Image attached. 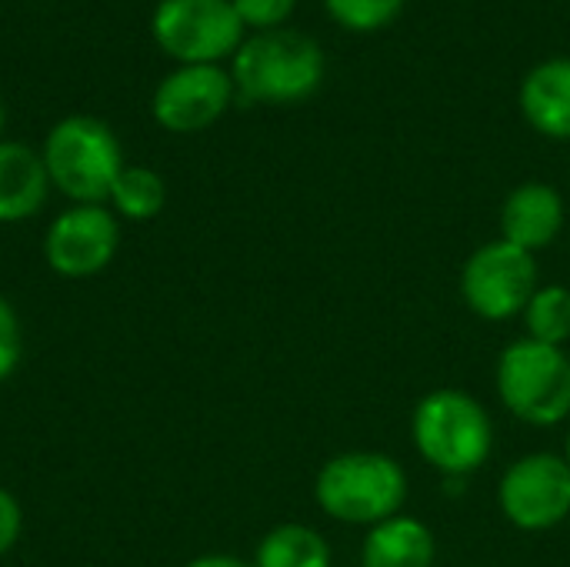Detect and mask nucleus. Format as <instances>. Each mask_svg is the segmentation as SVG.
<instances>
[{
  "mask_svg": "<svg viewBox=\"0 0 570 567\" xmlns=\"http://www.w3.org/2000/svg\"><path fill=\"white\" fill-rule=\"evenodd\" d=\"M568 224V204L554 184H518L501 204V237L528 254L548 251Z\"/></svg>",
  "mask_w": 570,
  "mask_h": 567,
  "instance_id": "nucleus-11",
  "label": "nucleus"
},
{
  "mask_svg": "<svg viewBox=\"0 0 570 567\" xmlns=\"http://www.w3.org/2000/svg\"><path fill=\"white\" fill-rule=\"evenodd\" d=\"M20 531H23V511H20L17 498L0 488V558L17 545Z\"/></svg>",
  "mask_w": 570,
  "mask_h": 567,
  "instance_id": "nucleus-21",
  "label": "nucleus"
},
{
  "mask_svg": "<svg viewBox=\"0 0 570 567\" xmlns=\"http://www.w3.org/2000/svg\"><path fill=\"white\" fill-rule=\"evenodd\" d=\"M50 194L40 150L20 140H0V224L33 217Z\"/></svg>",
  "mask_w": 570,
  "mask_h": 567,
  "instance_id": "nucleus-14",
  "label": "nucleus"
},
{
  "mask_svg": "<svg viewBox=\"0 0 570 567\" xmlns=\"http://www.w3.org/2000/svg\"><path fill=\"white\" fill-rule=\"evenodd\" d=\"M244 23L230 0H157L154 43L177 63H220L244 43Z\"/></svg>",
  "mask_w": 570,
  "mask_h": 567,
  "instance_id": "nucleus-8",
  "label": "nucleus"
},
{
  "mask_svg": "<svg viewBox=\"0 0 570 567\" xmlns=\"http://www.w3.org/2000/svg\"><path fill=\"white\" fill-rule=\"evenodd\" d=\"M494 394L501 408L528 428L570 424V354L534 338H514L494 361Z\"/></svg>",
  "mask_w": 570,
  "mask_h": 567,
  "instance_id": "nucleus-3",
  "label": "nucleus"
},
{
  "mask_svg": "<svg viewBox=\"0 0 570 567\" xmlns=\"http://www.w3.org/2000/svg\"><path fill=\"white\" fill-rule=\"evenodd\" d=\"M524 338H534L551 348L570 344V287L568 284H541L528 301L524 314Z\"/></svg>",
  "mask_w": 570,
  "mask_h": 567,
  "instance_id": "nucleus-17",
  "label": "nucleus"
},
{
  "mask_svg": "<svg viewBox=\"0 0 570 567\" xmlns=\"http://www.w3.org/2000/svg\"><path fill=\"white\" fill-rule=\"evenodd\" d=\"M498 511L521 535H548L570 518V468L558 451H528L498 478Z\"/></svg>",
  "mask_w": 570,
  "mask_h": 567,
  "instance_id": "nucleus-7",
  "label": "nucleus"
},
{
  "mask_svg": "<svg viewBox=\"0 0 570 567\" xmlns=\"http://www.w3.org/2000/svg\"><path fill=\"white\" fill-rule=\"evenodd\" d=\"M438 551L431 525L404 511L364 531L357 561L361 567H434Z\"/></svg>",
  "mask_w": 570,
  "mask_h": 567,
  "instance_id": "nucleus-12",
  "label": "nucleus"
},
{
  "mask_svg": "<svg viewBox=\"0 0 570 567\" xmlns=\"http://www.w3.org/2000/svg\"><path fill=\"white\" fill-rule=\"evenodd\" d=\"M234 94V77L220 63H177L154 87L150 114L170 134H197L227 114Z\"/></svg>",
  "mask_w": 570,
  "mask_h": 567,
  "instance_id": "nucleus-10",
  "label": "nucleus"
},
{
  "mask_svg": "<svg viewBox=\"0 0 570 567\" xmlns=\"http://www.w3.org/2000/svg\"><path fill=\"white\" fill-rule=\"evenodd\" d=\"M184 567H254L250 561L237 558V555H200L194 561H187Z\"/></svg>",
  "mask_w": 570,
  "mask_h": 567,
  "instance_id": "nucleus-22",
  "label": "nucleus"
},
{
  "mask_svg": "<svg viewBox=\"0 0 570 567\" xmlns=\"http://www.w3.org/2000/svg\"><path fill=\"white\" fill-rule=\"evenodd\" d=\"M404 3L407 0H324L327 13L341 27L357 30V33H371V30L387 27L404 10Z\"/></svg>",
  "mask_w": 570,
  "mask_h": 567,
  "instance_id": "nucleus-18",
  "label": "nucleus"
},
{
  "mask_svg": "<svg viewBox=\"0 0 570 567\" xmlns=\"http://www.w3.org/2000/svg\"><path fill=\"white\" fill-rule=\"evenodd\" d=\"M230 77L250 104H301L324 80V50L307 33L277 27L244 37L230 57Z\"/></svg>",
  "mask_w": 570,
  "mask_h": 567,
  "instance_id": "nucleus-4",
  "label": "nucleus"
},
{
  "mask_svg": "<svg viewBox=\"0 0 570 567\" xmlns=\"http://www.w3.org/2000/svg\"><path fill=\"white\" fill-rule=\"evenodd\" d=\"M538 287H541L538 254H528L518 244H508L504 237L474 247L458 274V294L464 307L488 324L518 321Z\"/></svg>",
  "mask_w": 570,
  "mask_h": 567,
  "instance_id": "nucleus-6",
  "label": "nucleus"
},
{
  "mask_svg": "<svg viewBox=\"0 0 570 567\" xmlns=\"http://www.w3.org/2000/svg\"><path fill=\"white\" fill-rule=\"evenodd\" d=\"M110 211L124 221L144 224L150 217H157L164 211L167 201V184L154 167L144 164H124V170L117 174L114 187H110Z\"/></svg>",
  "mask_w": 570,
  "mask_h": 567,
  "instance_id": "nucleus-16",
  "label": "nucleus"
},
{
  "mask_svg": "<svg viewBox=\"0 0 570 567\" xmlns=\"http://www.w3.org/2000/svg\"><path fill=\"white\" fill-rule=\"evenodd\" d=\"M23 358V331H20V317L10 307L7 297H0V381H7L17 364Z\"/></svg>",
  "mask_w": 570,
  "mask_h": 567,
  "instance_id": "nucleus-20",
  "label": "nucleus"
},
{
  "mask_svg": "<svg viewBox=\"0 0 570 567\" xmlns=\"http://www.w3.org/2000/svg\"><path fill=\"white\" fill-rule=\"evenodd\" d=\"M521 114L548 140H570V57H554L521 84Z\"/></svg>",
  "mask_w": 570,
  "mask_h": 567,
  "instance_id": "nucleus-13",
  "label": "nucleus"
},
{
  "mask_svg": "<svg viewBox=\"0 0 570 567\" xmlns=\"http://www.w3.org/2000/svg\"><path fill=\"white\" fill-rule=\"evenodd\" d=\"M561 454H564V461H568V468H570V424H568V434H564V451H561Z\"/></svg>",
  "mask_w": 570,
  "mask_h": 567,
  "instance_id": "nucleus-23",
  "label": "nucleus"
},
{
  "mask_svg": "<svg viewBox=\"0 0 570 567\" xmlns=\"http://www.w3.org/2000/svg\"><path fill=\"white\" fill-rule=\"evenodd\" d=\"M50 187L73 204H104L124 170V147L107 120L90 114L60 117L40 147Z\"/></svg>",
  "mask_w": 570,
  "mask_h": 567,
  "instance_id": "nucleus-5",
  "label": "nucleus"
},
{
  "mask_svg": "<svg viewBox=\"0 0 570 567\" xmlns=\"http://www.w3.org/2000/svg\"><path fill=\"white\" fill-rule=\"evenodd\" d=\"M240 23L264 33V30H277L284 27V20L294 13L297 0H230Z\"/></svg>",
  "mask_w": 570,
  "mask_h": 567,
  "instance_id": "nucleus-19",
  "label": "nucleus"
},
{
  "mask_svg": "<svg viewBox=\"0 0 570 567\" xmlns=\"http://www.w3.org/2000/svg\"><path fill=\"white\" fill-rule=\"evenodd\" d=\"M254 567H334V548L324 538V531L304 525V521H284L271 528L257 548Z\"/></svg>",
  "mask_w": 570,
  "mask_h": 567,
  "instance_id": "nucleus-15",
  "label": "nucleus"
},
{
  "mask_svg": "<svg viewBox=\"0 0 570 567\" xmlns=\"http://www.w3.org/2000/svg\"><path fill=\"white\" fill-rule=\"evenodd\" d=\"M411 498L407 468L371 448L331 454L314 475V505L324 518L344 528H374L394 515H404Z\"/></svg>",
  "mask_w": 570,
  "mask_h": 567,
  "instance_id": "nucleus-2",
  "label": "nucleus"
},
{
  "mask_svg": "<svg viewBox=\"0 0 570 567\" xmlns=\"http://www.w3.org/2000/svg\"><path fill=\"white\" fill-rule=\"evenodd\" d=\"M120 247L117 214L104 204H70L43 234V261L67 281L97 277Z\"/></svg>",
  "mask_w": 570,
  "mask_h": 567,
  "instance_id": "nucleus-9",
  "label": "nucleus"
},
{
  "mask_svg": "<svg viewBox=\"0 0 570 567\" xmlns=\"http://www.w3.org/2000/svg\"><path fill=\"white\" fill-rule=\"evenodd\" d=\"M3 124H7V110H3V97H0V140H3Z\"/></svg>",
  "mask_w": 570,
  "mask_h": 567,
  "instance_id": "nucleus-24",
  "label": "nucleus"
},
{
  "mask_svg": "<svg viewBox=\"0 0 570 567\" xmlns=\"http://www.w3.org/2000/svg\"><path fill=\"white\" fill-rule=\"evenodd\" d=\"M407 431L417 458L448 481L478 475L498 444L488 404L464 388H434L421 394L411 408Z\"/></svg>",
  "mask_w": 570,
  "mask_h": 567,
  "instance_id": "nucleus-1",
  "label": "nucleus"
}]
</instances>
